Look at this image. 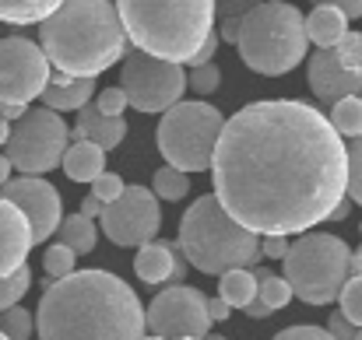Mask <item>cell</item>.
<instances>
[{
	"label": "cell",
	"mask_w": 362,
	"mask_h": 340,
	"mask_svg": "<svg viewBox=\"0 0 362 340\" xmlns=\"http://www.w3.org/2000/svg\"><path fill=\"white\" fill-rule=\"evenodd\" d=\"M211 183L226 214L257 238L306 235L349 197V144L317 106L250 102L218 133Z\"/></svg>",
	"instance_id": "obj_1"
},
{
	"label": "cell",
	"mask_w": 362,
	"mask_h": 340,
	"mask_svg": "<svg viewBox=\"0 0 362 340\" xmlns=\"http://www.w3.org/2000/svg\"><path fill=\"white\" fill-rule=\"evenodd\" d=\"M39 340H144V305L110 270H74L46 281L35 309Z\"/></svg>",
	"instance_id": "obj_2"
},
{
	"label": "cell",
	"mask_w": 362,
	"mask_h": 340,
	"mask_svg": "<svg viewBox=\"0 0 362 340\" xmlns=\"http://www.w3.org/2000/svg\"><path fill=\"white\" fill-rule=\"evenodd\" d=\"M39 46L53 71L95 81L123 60L127 32L113 0H64L39 25Z\"/></svg>",
	"instance_id": "obj_3"
},
{
	"label": "cell",
	"mask_w": 362,
	"mask_h": 340,
	"mask_svg": "<svg viewBox=\"0 0 362 340\" xmlns=\"http://www.w3.org/2000/svg\"><path fill=\"white\" fill-rule=\"evenodd\" d=\"M117 14L137 53L180 67L215 32V0H117Z\"/></svg>",
	"instance_id": "obj_4"
},
{
	"label": "cell",
	"mask_w": 362,
	"mask_h": 340,
	"mask_svg": "<svg viewBox=\"0 0 362 340\" xmlns=\"http://www.w3.org/2000/svg\"><path fill=\"white\" fill-rule=\"evenodd\" d=\"M176 249L190 267L211 277H222L229 270H250L260 260V238L233 221L215 193L197 197L183 211Z\"/></svg>",
	"instance_id": "obj_5"
},
{
	"label": "cell",
	"mask_w": 362,
	"mask_h": 340,
	"mask_svg": "<svg viewBox=\"0 0 362 340\" xmlns=\"http://www.w3.org/2000/svg\"><path fill=\"white\" fill-rule=\"evenodd\" d=\"M240 60L264 78H281L306 60V18L288 0H264L240 18Z\"/></svg>",
	"instance_id": "obj_6"
},
{
	"label": "cell",
	"mask_w": 362,
	"mask_h": 340,
	"mask_svg": "<svg viewBox=\"0 0 362 340\" xmlns=\"http://www.w3.org/2000/svg\"><path fill=\"white\" fill-rule=\"evenodd\" d=\"M349 260H352V249L345 238L331 231H306L292 238L281 260L285 263L281 277L288 281L292 295L303 298L306 305H331L338 302L349 281Z\"/></svg>",
	"instance_id": "obj_7"
},
{
	"label": "cell",
	"mask_w": 362,
	"mask_h": 340,
	"mask_svg": "<svg viewBox=\"0 0 362 340\" xmlns=\"http://www.w3.org/2000/svg\"><path fill=\"white\" fill-rule=\"evenodd\" d=\"M222 126H226V116L211 102H176L158 119L155 144L169 169H180L187 176L208 172Z\"/></svg>",
	"instance_id": "obj_8"
},
{
	"label": "cell",
	"mask_w": 362,
	"mask_h": 340,
	"mask_svg": "<svg viewBox=\"0 0 362 340\" xmlns=\"http://www.w3.org/2000/svg\"><path fill=\"white\" fill-rule=\"evenodd\" d=\"M4 158L11 162V169H18L21 176H42L53 172L67 147H71V130L53 109H28L18 123H11V137L4 144Z\"/></svg>",
	"instance_id": "obj_9"
},
{
	"label": "cell",
	"mask_w": 362,
	"mask_h": 340,
	"mask_svg": "<svg viewBox=\"0 0 362 340\" xmlns=\"http://www.w3.org/2000/svg\"><path fill=\"white\" fill-rule=\"evenodd\" d=\"M120 92L127 95V106H134L137 113H169L176 102H183L187 71L180 63H165L130 49L123 53Z\"/></svg>",
	"instance_id": "obj_10"
},
{
	"label": "cell",
	"mask_w": 362,
	"mask_h": 340,
	"mask_svg": "<svg viewBox=\"0 0 362 340\" xmlns=\"http://www.w3.org/2000/svg\"><path fill=\"white\" fill-rule=\"evenodd\" d=\"M144 330L162 340H204L211 334L208 320V295L194 284H173L162 288L151 305L144 309Z\"/></svg>",
	"instance_id": "obj_11"
},
{
	"label": "cell",
	"mask_w": 362,
	"mask_h": 340,
	"mask_svg": "<svg viewBox=\"0 0 362 340\" xmlns=\"http://www.w3.org/2000/svg\"><path fill=\"white\" fill-rule=\"evenodd\" d=\"M49 74L53 67L35 39L28 35L0 39V106H28L42 99Z\"/></svg>",
	"instance_id": "obj_12"
},
{
	"label": "cell",
	"mask_w": 362,
	"mask_h": 340,
	"mask_svg": "<svg viewBox=\"0 0 362 340\" xmlns=\"http://www.w3.org/2000/svg\"><path fill=\"white\" fill-rule=\"evenodd\" d=\"M99 225L106 231V238L123 249H141L148 242H155L158 228H162V204L155 200L151 190L144 186H127L120 200L106 204L99 214Z\"/></svg>",
	"instance_id": "obj_13"
},
{
	"label": "cell",
	"mask_w": 362,
	"mask_h": 340,
	"mask_svg": "<svg viewBox=\"0 0 362 340\" xmlns=\"http://www.w3.org/2000/svg\"><path fill=\"white\" fill-rule=\"evenodd\" d=\"M0 197L7 204H14L25 221L32 228V242H49V235H57V228L64 221V200H60V190L53 183H46L42 176H18L11 179Z\"/></svg>",
	"instance_id": "obj_14"
},
{
	"label": "cell",
	"mask_w": 362,
	"mask_h": 340,
	"mask_svg": "<svg viewBox=\"0 0 362 340\" xmlns=\"http://www.w3.org/2000/svg\"><path fill=\"white\" fill-rule=\"evenodd\" d=\"M306 81H310V92L324 102V106H334L341 99H352L362 95V67H349L338 49H317L310 56V67H306Z\"/></svg>",
	"instance_id": "obj_15"
},
{
	"label": "cell",
	"mask_w": 362,
	"mask_h": 340,
	"mask_svg": "<svg viewBox=\"0 0 362 340\" xmlns=\"http://www.w3.org/2000/svg\"><path fill=\"white\" fill-rule=\"evenodd\" d=\"M32 245L35 242H32V228L25 221V214L0 197V281L25 267Z\"/></svg>",
	"instance_id": "obj_16"
},
{
	"label": "cell",
	"mask_w": 362,
	"mask_h": 340,
	"mask_svg": "<svg viewBox=\"0 0 362 340\" xmlns=\"http://www.w3.org/2000/svg\"><path fill=\"white\" fill-rule=\"evenodd\" d=\"M95 81H81V78H67L60 71L49 74V85L42 92V109H53V113H78L92 102L95 95Z\"/></svg>",
	"instance_id": "obj_17"
},
{
	"label": "cell",
	"mask_w": 362,
	"mask_h": 340,
	"mask_svg": "<svg viewBox=\"0 0 362 340\" xmlns=\"http://www.w3.org/2000/svg\"><path fill=\"white\" fill-rule=\"evenodd\" d=\"M123 137H127V119H106V116L95 113L92 102L85 109H78V123L71 130V144L74 140H92L103 151H113V147L123 144Z\"/></svg>",
	"instance_id": "obj_18"
},
{
	"label": "cell",
	"mask_w": 362,
	"mask_h": 340,
	"mask_svg": "<svg viewBox=\"0 0 362 340\" xmlns=\"http://www.w3.org/2000/svg\"><path fill=\"white\" fill-rule=\"evenodd\" d=\"M176 260H180L176 242H165V238L158 242V238H155V242H148V245L137 249L134 270H137V277H141L144 284H169Z\"/></svg>",
	"instance_id": "obj_19"
},
{
	"label": "cell",
	"mask_w": 362,
	"mask_h": 340,
	"mask_svg": "<svg viewBox=\"0 0 362 340\" xmlns=\"http://www.w3.org/2000/svg\"><path fill=\"white\" fill-rule=\"evenodd\" d=\"M60 165H64L71 183H95L106 172V151L92 140H74Z\"/></svg>",
	"instance_id": "obj_20"
},
{
	"label": "cell",
	"mask_w": 362,
	"mask_h": 340,
	"mask_svg": "<svg viewBox=\"0 0 362 340\" xmlns=\"http://www.w3.org/2000/svg\"><path fill=\"white\" fill-rule=\"evenodd\" d=\"M345 32H349V18H345L338 7L320 4V7H313L310 18H306V39L317 42V49L338 46V42L345 39Z\"/></svg>",
	"instance_id": "obj_21"
},
{
	"label": "cell",
	"mask_w": 362,
	"mask_h": 340,
	"mask_svg": "<svg viewBox=\"0 0 362 340\" xmlns=\"http://www.w3.org/2000/svg\"><path fill=\"white\" fill-rule=\"evenodd\" d=\"M57 242L67 245L74 256H85V253L95 249L99 228H95V221H88V218H81V214H71V218H64L60 228H57Z\"/></svg>",
	"instance_id": "obj_22"
},
{
	"label": "cell",
	"mask_w": 362,
	"mask_h": 340,
	"mask_svg": "<svg viewBox=\"0 0 362 340\" xmlns=\"http://www.w3.org/2000/svg\"><path fill=\"white\" fill-rule=\"evenodd\" d=\"M64 0H0V21L7 25H42Z\"/></svg>",
	"instance_id": "obj_23"
},
{
	"label": "cell",
	"mask_w": 362,
	"mask_h": 340,
	"mask_svg": "<svg viewBox=\"0 0 362 340\" xmlns=\"http://www.w3.org/2000/svg\"><path fill=\"white\" fill-rule=\"evenodd\" d=\"M218 298L229 309H246L257 298V277H253V270H229V274H222Z\"/></svg>",
	"instance_id": "obj_24"
},
{
	"label": "cell",
	"mask_w": 362,
	"mask_h": 340,
	"mask_svg": "<svg viewBox=\"0 0 362 340\" xmlns=\"http://www.w3.org/2000/svg\"><path fill=\"white\" fill-rule=\"evenodd\" d=\"M253 277H257V302L260 305H267L271 312H278V309H285L296 295H292V288H288V281L285 277H278V274H271L267 267H253Z\"/></svg>",
	"instance_id": "obj_25"
},
{
	"label": "cell",
	"mask_w": 362,
	"mask_h": 340,
	"mask_svg": "<svg viewBox=\"0 0 362 340\" xmlns=\"http://www.w3.org/2000/svg\"><path fill=\"white\" fill-rule=\"evenodd\" d=\"M331 126L338 137H352L359 140L362 137V95H352V99H341L331 106Z\"/></svg>",
	"instance_id": "obj_26"
},
{
	"label": "cell",
	"mask_w": 362,
	"mask_h": 340,
	"mask_svg": "<svg viewBox=\"0 0 362 340\" xmlns=\"http://www.w3.org/2000/svg\"><path fill=\"white\" fill-rule=\"evenodd\" d=\"M151 193H155V200H183V197L190 193V176L180 172V169L162 165V169L151 176Z\"/></svg>",
	"instance_id": "obj_27"
},
{
	"label": "cell",
	"mask_w": 362,
	"mask_h": 340,
	"mask_svg": "<svg viewBox=\"0 0 362 340\" xmlns=\"http://www.w3.org/2000/svg\"><path fill=\"white\" fill-rule=\"evenodd\" d=\"M42 270H46V281H64V277H71V274L78 270V256H74L67 245L53 242V245H46V253H42Z\"/></svg>",
	"instance_id": "obj_28"
},
{
	"label": "cell",
	"mask_w": 362,
	"mask_h": 340,
	"mask_svg": "<svg viewBox=\"0 0 362 340\" xmlns=\"http://www.w3.org/2000/svg\"><path fill=\"white\" fill-rule=\"evenodd\" d=\"M0 334L7 340H32V334H35V316L28 309L14 305V309L0 312Z\"/></svg>",
	"instance_id": "obj_29"
},
{
	"label": "cell",
	"mask_w": 362,
	"mask_h": 340,
	"mask_svg": "<svg viewBox=\"0 0 362 340\" xmlns=\"http://www.w3.org/2000/svg\"><path fill=\"white\" fill-rule=\"evenodd\" d=\"M32 288V270H28V263L18 270V274H11V277H4L0 281V312H7V309H14L21 298H25V291Z\"/></svg>",
	"instance_id": "obj_30"
},
{
	"label": "cell",
	"mask_w": 362,
	"mask_h": 340,
	"mask_svg": "<svg viewBox=\"0 0 362 340\" xmlns=\"http://www.w3.org/2000/svg\"><path fill=\"white\" fill-rule=\"evenodd\" d=\"M338 302H341V316H345L356 330H362V277H349V281H345Z\"/></svg>",
	"instance_id": "obj_31"
},
{
	"label": "cell",
	"mask_w": 362,
	"mask_h": 340,
	"mask_svg": "<svg viewBox=\"0 0 362 340\" xmlns=\"http://www.w3.org/2000/svg\"><path fill=\"white\" fill-rule=\"evenodd\" d=\"M187 85H190V92H197V95H211V92H218V85H222V71H218V63L194 67L190 78H187Z\"/></svg>",
	"instance_id": "obj_32"
},
{
	"label": "cell",
	"mask_w": 362,
	"mask_h": 340,
	"mask_svg": "<svg viewBox=\"0 0 362 340\" xmlns=\"http://www.w3.org/2000/svg\"><path fill=\"white\" fill-rule=\"evenodd\" d=\"M95 113L106 116V119H123V109H127V95H123L120 88H103V92H95Z\"/></svg>",
	"instance_id": "obj_33"
},
{
	"label": "cell",
	"mask_w": 362,
	"mask_h": 340,
	"mask_svg": "<svg viewBox=\"0 0 362 340\" xmlns=\"http://www.w3.org/2000/svg\"><path fill=\"white\" fill-rule=\"evenodd\" d=\"M123 190H127V183H123L117 172H103L95 183H92V197L106 207V204H113V200H120Z\"/></svg>",
	"instance_id": "obj_34"
},
{
	"label": "cell",
	"mask_w": 362,
	"mask_h": 340,
	"mask_svg": "<svg viewBox=\"0 0 362 340\" xmlns=\"http://www.w3.org/2000/svg\"><path fill=\"white\" fill-rule=\"evenodd\" d=\"M349 197L362 207V137L349 144Z\"/></svg>",
	"instance_id": "obj_35"
},
{
	"label": "cell",
	"mask_w": 362,
	"mask_h": 340,
	"mask_svg": "<svg viewBox=\"0 0 362 340\" xmlns=\"http://www.w3.org/2000/svg\"><path fill=\"white\" fill-rule=\"evenodd\" d=\"M271 340H334L324 327H310V323H303V327H285L281 334H274Z\"/></svg>",
	"instance_id": "obj_36"
},
{
	"label": "cell",
	"mask_w": 362,
	"mask_h": 340,
	"mask_svg": "<svg viewBox=\"0 0 362 340\" xmlns=\"http://www.w3.org/2000/svg\"><path fill=\"white\" fill-rule=\"evenodd\" d=\"M257 4H264V0H215V14H222V18H243Z\"/></svg>",
	"instance_id": "obj_37"
},
{
	"label": "cell",
	"mask_w": 362,
	"mask_h": 340,
	"mask_svg": "<svg viewBox=\"0 0 362 340\" xmlns=\"http://www.w3.org/2000/svg\"><path fill=\"white\" fill-rule=\"evenodd\" d=\"M324 330H327L334 340H356V334H359V330L341 316V312H331V320H327V327H324Z\"/></svg>",
	"instance_id": "obj_38"
},
{
	"label": "cell",
	"mask_w": 362,
	"mask_h": 340,
	"mask_svg": "<svg viewBox=\"0 0 362 340\" xmlns=\"http://www.w3.org/2000/svg\"><path fill=\"white\" fill-rule=\"evenodd\" d=\"M218 42H222V39H218V35L211 32V35L204 39V46H201V49H197V53L190 56V63H194V67H208V63H215V53H218Z\"/></svg>",
	"instance_id": "obj_39"
},
{
	"label": "cell",
	"mask_w": 362,
	"mask_h": 340,
	"mask_svg": "<svg viewBox=\"0 0 362 340\" xmlns=\"http://www.w3.org/2000/svg\"><path fill=\"white\" fill-rule=\"evenodd\" d=\"M288 238H260V256L264 260H285V253H288Z\"/></svg>",
	"instance_id": "obj_40"
},
{
	"label": "cell",
	"mask_w": 362,
	"mask_h": 340,
	"mask_svg": "<svg viewBox=\"0 0 362 340\" xmlns=\"http://www.w3.org/2000/svg\"><path fill=\"white\" fill-rule=\"evenodd\" d=\"M313 4H317V7H320V4H327V7H338V11H341L349 21H359V18H362V0H313Z\"/></svg>",
	"instance_id": "obj_41"
},
{
	"label": "cell",
	"mask_w": 362,
	"mask_h": 340,
	"mask_svg": "<svg viewBox=\"0 0 362 340\" xmlns=\"http://www.w3.org/2000/svg\"><path fill=\"white\" fill-rule=\"evenodd\" d=\"M229 316H233V309H229L222 298H208V320H211V323H226Z\"/></svg>",
	"instance_id": "obj_42"
},
{
	"label": "cell",
	"mask_w": 362,
	"mask_h": 340,
	"mask_svg": "<svg viewBox=\"0 0 362 340\" xmlns=\"http://www.w3.org/2000/svg\"><path fill=\"white\" fill-rule=\"evenodd\" d=\"M218 39H222V42H233V46H236V39H240V18H222Z\"/></svg>",
	"instance_id": "obj_43"
},
{
	"label": "cell",
	"mask_w": 362,
	"mask_h": 340,
	"mask_svg": "<svg viewBox=\"0 0 362 340\" xmlns=\"http://www.w3.org/2000/svg\"><path fill=\"white\" fill-rule=\"evenodd\" d=\"M78 214H81V218H88V221H92V218H99V214H103V204H99V200H95V197H92V193H88V197H85V200H81V211H78Z\"/></svg>",
	"instance_id": "obj_44"
},
{
	"label": "cell",
	"mask_w": 362,
	"mask_h": 340,
	"mask_svg": "<svg viewBox=\"0 0 362 340\" xmlns=\"http://www.w3.org/2000/svg\"><path fill=\"white\" fill-rule=\"evenodd\" d=\"M243 312H246V316H250V320H267V316H274V312H271V309H267V305H260V302H257V298H253V302H250V305H246V309H243Z\"/></svg>",
	"instance_id": "obj_45"
},
{
	"label": "cell",
	"mask_w": 362,
	"mask_h": 340,
	"mask_svg": "<svg viewBox=\"0 0 362 340\" xmlns=\"http://www.w3.org/2000/svg\"><path fill=\"white\" fill-rule=\"evenodd\" d=\"M25 113H28V106H0V119H7V123H18Z\"/></svg>",
	"instance_id": "obj_46"
},
{
	"label": "cell",
	"mask_w": 362,
	"mask_h": 340,
	"mask_svg": "<svg viewBox=\"0 0 362 340\" xmlns=\"http://www.w3.org/2000/svg\"><path fill=\"white\" fill-rule=\"evenodd\" d=\"M349 214H352V200H341V204L331 211V218H327V221H345Z\"/></svg>",
	"instance_id": "obj_47"
},
{
	"label": "cell",
	"mask_w": 362,
	"mask_h": 340,
	"mask_svg": "<svg viewBox=\"0 0 362 340\" xmlns=\"http://www.w3.org/2000/svg\"><path fill=\"white\" fill-rule=\"evenodd\" d=\"M11 172H14V169H11V162H7V158L0 154V190H4V186L11 183Z\"/></svg>",
	"instance_id": "obj_48"
},
{
	"label": "cell",
	"mask_w": 362,
	"mask_h": 340,
	"mask_svg": "<svg viewBox=\"0 0 362 340\" xmlns=\"http://www.w3.org/2000/svg\"><path fill=\"white\" fill-rule=\"evenodd\" d=\"M349 277H362V256L352 249V260H349Z\"/></svg>",
	"instance_id": "obj_49"
},
{
	"label": "cell",
	"mask_w": 362,
	"mask_h": 340,
	"mask_svg": "<svg viewBox=\"0 0 362 340\" xmlns=\"http://www.w3.org/2000/svg\"><path fill=\"white\" fill-rule=\"evenodd\" d=\"M7 137H11V123H7V119H0V147L7 144Z\"/></svg>",
	"instance_id": "obj_50"
},
{
	"label": "cell",
	"mask_w": 362,
	"mask_h": 340,
	"mask_svg": "<svg viewBox=\"0 0 362 340\" xmlns=\"http://www.w3.org/2000/svg\"><path fill=\"white\" fill-rule=\"evenodd\" d=\"M204 340H226V337H222V334H208Z\"/></svg>",
	"instance_id": "obj_51"
},
{
	"label": "cell",
	"mask_w": 362,
	"mask_h": 340,
	"mask_svg": "<svg viewBox=\"0 0 362 340\" xmlns=\"http://www.w3.org/2000/svg\"><path fill=\"white\" fill-rule=\"evenodd\" d=\"M144 340H162V337H151V334H144Z\"/></svg>",
	"instance_id": "obj_52"
},
{
	"label": "cell",
	"mask_w": 362,
	"mask_h": 340,
	"mask_svg": "<svg viewBox=\"0 0 362 340\" xmlns=\"http://www.w3.org/2000/svg\"><path fill=\"white\" fill-rule=\"evenodd\" d=\"M356 340H362V330H359V334H356Z\"/></svg>",
	"instance_id": "obj_53"
},
{
	"label": "cell",
	"mask_w": 362,
	"mask_h": 340,
	"mask_svg": "<svg viewBox=\"0 0 362 340\" xmlns=\"http://www.w3.org/2000/svg\"><path fill=\"white\" fill-rule=\"evenodd\" d=\"M356 253H359V256H362V245H359V249H356Z\"/></svg>",
	"instance_id": "obj_54"
},
{
	"label": "cell",
	"mask_w": 362,
	"mask_h": 340,
	"mask_svg": "<svg viewBox=\"0 0 362 340\" xmlns=\"http://www.w3.org/2000/svg\"><path fill=\"white\" fill-rule=\"evenodd\" d=\"M0 340H7V337H4V334H0Z\"/></svg>",
	"instance_id": "obj_55"
},
{
	"label": "cell",
	"mask_w": 362,
	"mask_h": 340,
	"mask_svg": "<svg viewBox=\"0 0 362 340\" xmlns=\"http://www.w3.org/2000/svg\"><path fill=\"white\" fill-rule=\"evenodd\" d=\"M187 340H194V337H187Z\"/></svg>",
	"instance_id": "obj_56"
},
{
	"label": "cell",
	"mask_w": 362,
	"mask_h": 340,
	"mask_svg": "<svg viewBox=\"0 0 362 340\" xmlns=\"http://www.w3.org/2000/svg\"><path fill=\"white\" fill-rule=\"evenodd\" d=\"M359 231H362V225H359Z\"/></svg>",
	"instance_id": "obj_57"
}]
</instances>
